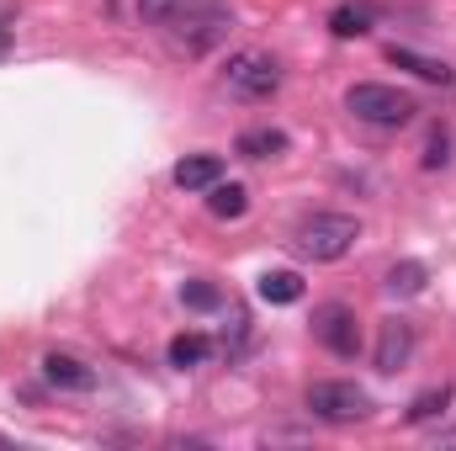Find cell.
I'll use <instances>...</instances> for the list:
<instances>
[{"label": "cell", "instance_id": "6da1fadb", "mask_svg": "<svg viewBox=\"0 0 456 451\" xmlns=\"http://www.w3.org/2000/svg\"><path fill=\"white\" fill-rule=\"evenodd\" d=\"M159 32H165L181 53L202 59V53H213L228 32H233V5H228V0H175V11H170V21H165Z\"/></svg>", "mask_w": 456, "mask_h": 451}, {"label": "cell", "instance_id": "7a4b0ae2", "mask_svg": "<svg viewBox=\"0 0 456 451\" xmlns=\"http://www.w3.org/2000/svg\"><path fill=\"white\" fill-rule=\"evenodd\" d=\"M345 112L355 117V122H366V127H409L414 112H419V102L409 91H398V86L361 80V86L345 91Z\"/></svg>", "mask_w": 456, "mask_h": 451}, {"label": "cell", "instance_id": "3957f363", "mask_svg": "<svg viewBox=\"0 0 456 451\" xmlns=\"http://www.w3.org/2000/svg\"><path fill=\"white\" fill-rule=\"evenodd\" d=\"M355 239H361V224L350 218V213H314V218H303L297 234H292V244H297V255L303 260H345L350 250H355Z\"/></svg>", "mask_w": 456, "mask_h": 451}, {"label": "cell", "instance_id": "277c9868", "mask_svg": "<svg viewBox=\"0 0 456 451\" xmlns=\"http://www.w3.org/2000/svg\"><path fill=\"white\" fill-rule=\"evenodd\" d=\"M224 86L239 96V102H265V96L281 91V59L265 53V48H244V53L228 59Z\"/></svg>", "mask_w": 456, "mask_h": 451}, {"label": "cell", "instance_id": "5b68a950", "mask_svg": "<svg viewBox=\"0 0 456 451\" xmlns=\"http://www.w3.org/2000/svg\"><path fill=\"white\" fill-rule=\"evenodd\" d=\"M308 409L324 425H355V420L371 414V393L355 388V382H340V377H324V382L308 388Z\"/></svg>", "mask_w": 456, "mask_h": 451}, {"label": "cell", "instance_id": "8992f818", "mask_svg": "<svg viewBox=\"0 0 456 451\" xmlns=\"http://www.w3.org/2000/svg\"><path fill=\"white\" fill-rule=\"evenodd\" d=\"M314 340L324 345V350H335V356H361V319H355V308H345V303H324V308H314Z\"/></svg>", "mask_w": 456, "mask_h": 451}, {"label": "cell", "instance_id": "52a82bcc", "mask_svg": "<svg viewBox=\"0 0 456 451\" xmlns=\"http://www.w3.org/2000/svg\"><path fill=\"white\" fill-rule=\"evenodd\" d=\"M43 377H48V388H59V393H91V388H96V372H91L80 356H64V350H48V356H43Z\"/></svg>", "mask_w": 456, "mask_h": 451}, {"label": "cell", "instance_id": "ba28073f", "mask_svg": "<svg viewBox=\"0 0 456 451\" xmlns=\"http://www.w3.org/2000/svg\"><path fill=\"white\" fill-rule=\"evenodd\" d=\"M414 356V324L409 319H382L377 330V372H398Z\"/></svg>", "mask_w": 456, "mask_h": 451}, {"label": "cell", "instance_id": "9c48e42d", "mask_svg": "<svg viewBox=\"0 0 456 451\" xmlns=\"http://www.w3.org/2000/svg\"><path fill=\"white\" fill-rule=\"evenodd\" d=\"M170 181H175L181 192H208V186L224 181V160H218V154H186V160L170 170Z\"/></svg>", "mask_w": 456, "mask_h": 451}, {"label": "cell", "instance_id": "30bf717a", "mask_svg": "<svg viewBox=\"0 0 456 451\" xmlns=\"http://www.w3.org/2000/svg\"><path fill=\"white\" fill-rule=\"evenodd\" d=\"M377 27V5L371 0H345V5H335L330 11V32L340 37V43H350V37H366Z\"/></svg>", "mask_w": 456, "mask_h": 451}, {"label": "cell", "instance_id": "8fae6325", "mask_svg": "<svg viewBox=\"0 0 456 451\" xmlns=\"http://www.w3.org/2000/svg\"><path fill=\"white\" fill-rule=\"evenodd\" d=\"M387 64H398V70H414L419 80H430V86H452L456 70L452 64H441V59H425V53H414V48H387Z\"/></svg>", "mask_w": 456, "mask_h": 451}, {"label": "cell", "instance_id": "7c38bea8", "mask_svg": "<svg viewBox=\"0 0 456 451\" xmlns=\"http://www.w3.org/2000/svg\"><path fill=\"white\" fill-rule=\"evenodd\" d=\"M233 149L244 160H276V154H287V133L281 127H249V133H239Z\"/></svg>", "mask_w": 456, "mask_h": 451}, {"label": "cell", "instance_id": "4fadbf2b", "mask_svg": "<svg viewBox=\"0 0 456 451\" xmlns=\"http://www.w3.org/2000/svg\"><path fill=\"white\" fill-rule=\"evenodd\" d=\"M255 292H260L265 303H276V308H287V303H297V298H303V276H297V271H265Z\"/></svg>", "mask_w": 456, "mask_h": 451}, {"label": "cell", "instance_id": "5bb4252c", "mask_svg": "<svg viewBox=\"0 0 456 451\" xmlns=\"http://www.w3.org/2000/svg\"><path fill=\"white\" fill-rule=\"evenodd\" d=\"M244 208H249V192L244 186H233V181H218V186H208V213L213 218H224V224H233V218H244Z\"/></svg>", "mask_w": 456, "mask_h": 451}, {"label": "cell", "instance_id": "9a60e30c", "mask_svg": "<svg viewBox=\"0 0 456 451\" xmlns=\"http://www.w3.org/2000/svg\"><path fill=\"white\" fill-rule=\"evenodd\" d=\"M425 282H430V271H425L419 260H398V266L387 271V282H382V287H387L393 298H419V292H425Z\"/></svg>", "mask_w": 456, "mask_h": 451}, {"label": "cell", "instance_id": "2e32d148", "mask_svg": "<svg viewBox=\"0 0 456 451\" xmlns=\"http://www.w3.org/2000/svg\"><path fill=\"white\" fill-rule=\"evenodd\" d=\"M213 356V340L208 335H175L170 340V366L175 372H191V366H202Z\"/></svg>", "mask_w": 456, "mask_h": 451}, {"label": "cell", "instance_id": "e0dca14e", "mask_svg": "<svg viewBox=\"0 0 456 451\" xmlns=\"http://www.w3.org/2000/svg\"><path fill=\"white\" fill-rule=\"evenodd\" d=\"M446 404H452V382H441V388H425V393L409 404V425H425V420L446 414Z\"/></svg>", "mask_w": 456, "mask_h": 451}, {"label": "cell", "instance_id": "ac0fdd59", "mask_svg": "<svg viewBox=\"0 0 456 451\" xmlns=\"http://www.w3.org/2000/svg\"><path fill=\"white\" fill-rule=\"evenodd\" d=\"M181 303H186V308H202V314H208V308H218L224 298H218V287H213V282H186V287H181Z\"/></svg>", "mask_w": 456, "mask_h": 451}, {"label": "cell", "instance_id": "d6986e66", "mask_svg": "<svg viewBox=\"0 0 456 451\" xmlns=\"http://www.w3.org/2000/svg\"><path fill=\"white\" fill-rule=\"evenodd\" d=\"M452 160V133L446 127H430V144H425V170H441Z\"/></svg>", "mask_w": 456, "mask_h": 451}, {"label": "cell", "instance_id": "ffe728a7", "mask_svg": "<svg viewBox=\"0 0 456 451\" xmlns=\"http://www.w3.org/2000/svg\"><path fill=\"white\" fill-rule=\"evenodd\" d=\"M441 441H446V447H456V430H446V436H441Z\"/></svg>", "mask_w": 456, "mask_h": 451}]
</instances>
